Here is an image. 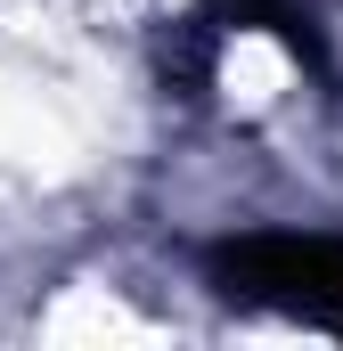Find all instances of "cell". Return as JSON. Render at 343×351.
<instances>
[{"instance_id": "cell-2", "label": "cell", "mask_w": 343, "mask_h": 351, "mask_svg": "<svg viewBox=\"0 0 343 351\" xmlns=\"http://www.w3.org/2000/svg\"><path fill=\"white\" fill-rule=\"evenodd\" d=\"M204 25H237V33H278L311 74H327V41L311 25L303 0H204Z\"/></svg>"}, {"instance_id": "cell-1", "label": "cell", "mask_w": 343, "mask_h": 351, "mask_svg": "<svg viewBox=\"0 0 343 351\" xmlns=\"http://www.w3.org/2000/svg\"><path fill=\"white\" fill-rule=\"evenodd\" d=\"M204 278L229 302L254 311H286L343 335V237H294V229H254L204 254Z\"/></svg>"}]
</instances>
